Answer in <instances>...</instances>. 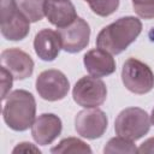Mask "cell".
<instances>
[{"instance_id":"cell-11","label":"cell","mask_w":154,"mask_h":154,"mask_svg":"<svg viewBox=\"0 0 154 154\" xmlns=\"http://www.w3.org/2000/svg\"><path fill=\"white\" fill-rule=\"evenodd\" d=\"M61 129V119L58 116L53 113H43L35 119L31 126V136L37 144L47 146L60 135Z\"/></svg>"},{"instance_id":"cell-17","label":"cell","mask_w":154,"mask_h":154,"mask_svg":"<svg viewBox=\"0 0 154 154\" xmlns=\"http://www.w3.org/2000/svg\"><path fill=\"white\" fill-rule=\"evenodd\" d=\"M137 148L134 141L128 140L122 136L111 138L103 148V153H136Z\"/></svg>"},{"instance_id":"cell-13","label":"cell","mask_w":154,"mask_h":154,"mask_svg":"<svg viewBox=\"0 0 154 154\" xmlns=\"http://www.w3.org/2000/svg\"><path fill=\"white\" fill-rule=\"evenodd\" d=\"M45 16L59 29L70 25L77 18V12L70 0H46Z\"/></svg>"},{"instance_id":"cell-24","label":"cell","mask_w":154,"mask_h":154,"mask_svg":"<svg viewBox=\"0 0 154 154\" xmlns=\"http://www.w3.org/2000/svg\"><path fill=\"white\" fill-rule=\"evenodd\" d=\"M85 1H87V0H85Z\"/></svg>"},{"instance_id":"cell-20","label":"cell","mask_w":154,"mask_h":154,"mask_svg":"<svg viewBox=\"0 0 154 154\" xmlns=\"http://www.w3.org/2000/svg\"><path fill=\"white\" fill-rule=\"evenodd\" d=\"M1 71V87H2V93H1V100H5L7 97V93L10 91L11 87H12V82H13V76L4 67L1 66L0 69Z\"/></svg>"},{"instance_id":"cell-15","label":"cell","mask_w":154,"mask_h":154,"mask_svg":"<svg viewBox=\"0 0 154 154\" xmlns=\"http://www.w3.org/2000/svg\"><path fill=\"white\" fill-rule=\"evenodd\" d=\"M20 12L29 19L30 23L41 20L45 17L46 0H16Z\"/></svg>"},{"instance_id":"cell-2","label":"cell","mask_w":154,"mask_h":154,"mask_svg":"<svg viewBox=\"0 0 154 154\" xmlns=\"http://www.w3.org/2000/svg\"><path fill=\"white\" fill-rule=\"evenodd\" d=\"M36 116V101L31 93L17 89L5 99L2 117L7 126L14 131H25L32 126Z\"/></svg>"},{"instance_id":"cell-22","label":"cell","mask_w":154,"mask_h":154,"mask_svg":"<svg viewBox=\"0 0 154 154\" xmlns=\"http://www.w3.org/2000/svg\"><path fill=\"white\" fill-rule=\"evenodd\" d=\"M138 153H154V137H150L148 140H146L138 148H137Z\"/></svg>"},{"instance_id":"cell-3","label":"cell","mask_w":154,"mask_h":154,"mask_svg":"<svg viewBox=\"0 0 154 154\" xmlns=\"http://www.w3.org/2000/svg\"><path fill=\"white\" fill-rule=\"evenodd\" d=\"M150 128L148 113L138 107H128L123 109L116 118L114 130L118 136L131 141H137L143 137Z\"/></svg>"},{"instance_id":"cell-1","label":"cell","mask_w":154,"mask_h":154,"mask_svg":"<svg viewBox=\"0 0 154 154\" xmlns=\"http://www.w3.org/2000/svg\"><path fill=\"white\" fill-rule=\"evenodd\" d=\"M141 31L142 23L138 18L122 17L100 30L96 36V46L111 54H119L138 37Z\"/></svg>"},{"instance_id":"cell-16","label":"cell","mask_w":154,"mask_h":154,"mask_svg":"<svg viewBox=\"0 0 154 154\" xmlns=\"http://www.w3.org/2000/svg\"><path fill=\"white\" fill-rule=\"evenodd\" d=\"M53 154H65V153H91V148L77 137H67L64 138L51 149Z\"/></svg>"},{"instance_id":"cell-8","label":"cell","mask_w":154,"mask_h":154,"mask_svg":"<svg viewBox=\"0 0 154 154\" xmlns=\"http://www.w3.org/2000/svg\"><path fill=\"white\" fill-rule=\"evenodd\" d=\"M108 119L103 111L97 107L79 111L75 118V129L77 134L88 140L101 137L107 130Z\"/></svg>"},{"instance_id":"cell-18","label":"cell","mask_w":154,"mask_h":154,"mask_svg":"<svg viewBox=\"0 0 154 154\" xmlns=\"http://www.w3.org/2000/svg\"><path fill=\"white\" fill-rule=\"evenodd\" d=\"M91 11L100 17H108L119 7V0H87Z\"/></svg>"},{"instance_id":"cell-23","label":"cell","mask_w":154,"mask_h":154,"mask_svg":"<svg viewBox=\"0 0 154 154\" xmlns=\"http://www.w3.org/2000/svg\"><path fill=\"white\" fill-rule=\"evenodd\" d=\"M150 123L154 125V108H153V111H152V116H150Z\"/></svg>"},{"instance_id":"cell-14","label":"cell","mask_w":154,"mask_h":154,"mask_svg":"<svg viewBox=\"0 0 154 154\" xmlns=\"http://www.w3.org/2000/svg\"><path fill=\"white\" fill-rule=\"evenodd\" d=\"M34 49L41 60L53 61L61 49V41L58 31L52 29L40 30L34 38Z\"/></svg>"},{"instance_id":"cell-9","label":"cell","mask_w":154,"mask_h":154,"mask_svg":"<svg viewBox=\"0 0 154 154\" xmlns=\"http://www.w3.org/2000/svg\"><path fill=\"white\" fill-rule=\"evenodd\" d=\"M58 34L61 41V48L67 53H78L89 43L90 28L81 17H77L70 25L59 28Z\"/></svg>"},{"instance_id":"cell-10","label":"cell","mask_w":154,"mask_h":154,"mask_svg":"<svg viewBox=\"0 0 154 154\" xmlns=\"http://www.w3.org/2000/svg\"><path fill=\"white\" fill-rule=\"evenodd\" d=\"M1 66H4L14 79L22 81L32 75L34 60L31 57L19 48H8L1 52Z\"/></svg>"},{"instance_id":"cell-4","label":"cell","mask_w":154,"mask_h":154,"mask_svg":"<svg viewBox=\"0 0 154 154\" xmlns=\"http://www.w3.org/2000/svg\"><path fill=\"white\" fill-rule=\"evenodd\" d=\"M122 81L128 90L143 95L154 88V73L150 67L138 59L129 58L122 69Z\"/></svg>"},{"instance_id":"cell-21","label":"cell","mask_w":154,"mask_h":154,"mask_svg":"<svg viewBox=\"0 0 154 154\" xmlns=\"http://www.w3.org/2000/svg\"><path fill=\"white\" fill-rule=\"evenodd\" d=\"M13 153H30V152H34V153H41V150L38 149V148H36L32 143H30V142H22V143H19L13 150H12Z\"/></svg>"},{"instance_id":"cell-12","label":"cell","mask_w":154,"mask_h":154,"mask_svg":"<svg viewBox=\"0 0 154 154\" xmlns=\"http://www.w3.org/2000/svg\"><path fill=\"white\" fill-rule=\"evenodd\" d=\"M83 64L90 76L106 77L116 71V60L105 49L94 48L88 51L83 57Z\"/></svg>"},{"instance_id":"cell-6","label":"cell","mask_w":154,"mask_h":154,"mask_svg":"<svg viewBox=\"0 0 154 154\" xmlns=\"http://www.w3.org/2000/svg\"><path fill=\"white\" fill-rule=\"evenodd\" d=\"M72 97L78 106L94 108L105 102L107 97V88L100 78L84 76L76 82L72 89Z\"/></svg>"},{"instance_id":"cell-7","label":"cell","mask_w":154,"mask_h":154,"mask_svg":"<svg viewBox=\"0 0 154 154\" xmlns=\"http://www.w3.org/2000/svg\"><path fill=\"white\" fill-rule=\"evenodd\" d=\"M38 95L47 101H58L64 99L70 89L67 77L59 70L49 69L42 71L35 83Z\"/></svg>"},{"instance_id":"cell-19","label":"cell","mask_w":154,"mask_h":154,"mask_svg":"<svg viewBox=\"0 0 154 154\" xmlns=\"http://www.w3.org/2000/svg\"><path fill=\"white\" fill-rule=\"evenodd\" d=\"M134 11L143 19L154 18V0H131Z\"/></svg>"},{"instance_id":"cell-5","label":"cell","mask_w":154,"mask_h":154,"mask_svg":"<svg viewBox=\"0 0 154 154\" xmlns=\"http://www.w3.org/2000/svg\"><path fill=\"white\" fill-rule=\"evenodd\" d=\"M0 30L10 41H20L29 34L30 22L18 8L16 0H1Z\"/></svg>"}]
</instances>
